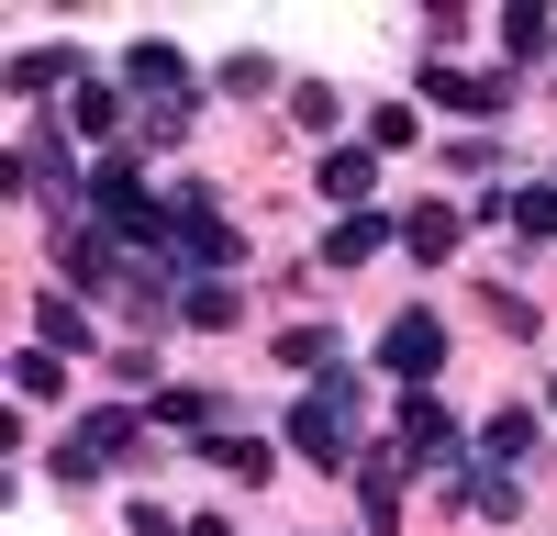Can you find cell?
Here are the masks:
<instances>
[{
    "label": "cell",
    "instance_id": "obj_1",
    "mask_svg": "<svg viewBox=\"0 0 557 536\" xmlns=\"http://www.w3.org/2000/svg\"><path fill=\"white\" fill-rule=\"evenodd\" d=\"M123 78H134V123H146L157 134V146H168V134H190V57H178V45H123Z\"/></svg>",
    "mask_w": 557,
    "mask_h": 536
},
{
    "label": "cell",
    "instance_id": "obj_2",
    "mask_svg": "<svg viewBox=\"0 0 557 536\" xmlns=\"http://www.w3.org/2000/svg\"><path fill=\"white\" fill-rule=\"evenodd\" d=\"M357 414H368V402L301 391V402H290V436H278V447H301V470H357Z\"/></svg>",
    "mask_w": 557,
    "mask_h": 536
},
{
    "label": "cell",
    "instance_id": "obj_3",
    "mask_svg": "<svg viewBox=\"0 0 557 536\" xmlns=\"http://www.w3.org/2000/svg\"><path fill=\"white\" fill-rule=\"evenodd\" d=\"M134 459H146V414L112 402V414H78V436L57 447V480H101V470H134Z\"/></svg>",
    "mask_w": 557,
    "mask_h": 536
},
{
    "label": "cell",
    "instance_id": "obj_4",
    "mask_svg": "<svg viewBox=\"0 0 557 536\" xmlns=\"http://www.w3.org/2000/svg\"><path fill=\"white\" fill-rule=\"evenodd\" d=\"M391 459L401 470H435V459H457V414L435 391H401V414H391Z\"/></svg>",
    "mask_w": 557,
    "mask_h": 536
},
{
    "label": "cell",
    "instance_id": "obj_5",
    "mask_svg": "<svg viewBox=\"0 0 557 536\" xmlns=\"http://www.w3.org/2000/svg\"><path fill=\"white\" fill-rule=\"evenodd\" d=\"M380 369H391L401 391H424V380L446 369V325H435V313H391V336H380Z\"/></svg>",
    "mask_w": 557,
    "mask_h": 536
},
{
    "label": "cell",
    "instance_id": "obj_6",
    "mask_svg": "<svg viewBox=\"0 0 557 536\" xmlns=\"http://www.w3.org/2000/svg\"><path fill=\"white\" fill-rule=\"evenodd\" d=\"M424 89H435L446 112H480V123H502V112L524 101V78H513V68H424Z\"/></svg>",
    "mask_w": 557,
    "mask_h": 536
},
{
    "label": "cell",
    "instance_id": "obj_7",
    "mask_svg": "<svg viewBox=\"0 0 557 536\" xmlns=\"http://www.w3.org/2000/svg\"><path fill=\"white\" fill-rule=\"evenodd\" d=\"M312 191L335 202V212H368V191H380V146H323V168H312Z\"/></svg>",
    "mask_w": 557,
    "mask_h": 536
},
{
    "label": "cell",
    "instance_id": "obj_8",
    "mask_svg": "<svg viewBox=\"0 0 557 536\" xmlns=\"http://www.w3.org/2000/svg\"><path fill=\"white\" fill-rule=\"evenodd\" d=\"M446 491H457V503H469V514H491V525H513V514H524V491H513V470H491V459H469V470H457Z\"/></svg>",
    "mask_w": 557,
    "mask_h": 536
},
{
    "label": "cell",
    "instance_id": "obj_9",
    "mask_svg": "<svg viewBox=\"0 0 557 536\" xmlns=\"http://www.w3.org/2000/svg\"><path fill=\"white\" fill-rule=\"evenodd\" d=\"M146 414H157V425H168V436H212V425H223V402H212V391H201V380H168V391H157V402H146Z\"/></svg>",
    "mask_w": 557,
    "mask_h": 536
},
{
    "label": "cell",
    "instance_id": "obj_10",
    "mask_svg": "<svg viewBox=\"0 0 557 536\" xmlns=\"http://www.w3.org/2000/svg\"><path fill=\"white\" fill-rule=\"evenodd\" d=\"M380 246H391V212H346L335 235H323V268H368Z\"/></svg>",
    "mask_w": 557,
    "mask_h": 536
},
{
    "label": "cell",
    "instance_id": "obj_11",
    "mask_svg": "<svg viewBox=\"0 0 557 536\" xmlns=\"http://www.w3.org/2000/svg\"><path fill=\"white\" fill-rule=\"evenodd\" d=\"M480 459H491V470H535V459H546V447H535V414H491V425H480Z\"/></svg>",
    "mask_w": 557,
    "mask_h": 536
},
{
    "label": "cell",
    "instance_id": "obj_12",
    "mask_svg": "<svg viewBox=\"0 0 557 536\" xmlns=\"http://www.w3.org/2000/svg\"><path fill=\"white\" fill-rule=\"evenodd\" d=\"M357 514L380 525V536L401 525V459H357Z\"/></svg>",
    "mask_w": 557,
    "mask_h": 536
},
{
    "label": "cell",
    "instance_id": "obj_13",
    "mask_svg": "<svg viewBox=\"0 0 557 536\" xmlns=\"http://www.w3.org/2000/svg\"><path fill=\"white\" fill-rule=\"evenodd\" d=\"M67 123L89 134V146H112V123H123V89H112V78H78V89H67Z\"/></svg>",
    "mask_w": 557,
    "mask_h": 536
},
{
    "label": "cell",
    "instance_id": "obj_14",
    "mask_svg": "<svg viewBox=\"0 0 557 536\" xmlns=\"http://www.w3.org/2000/svg\"><path fill=\"white\" fill-rule=\"evenodd\" d=\"M278 357H290V380H323V369L346 357V336H335V325H290V336H278Z\"/></svg>",
    "mask_w": 557,
    "mask_h": 536
},
{
    "label": "cell",
    "instance_id": "obj_15",
    "mask_svg": "<svg viewBox=\"0 0 557 536\" xmlns=\"http://www.w3.org/2000/svg\"><path fill=\"white\" fill-rule=\"evenodd\" d=\"M401 246L424 257V268H446V257H457V212H446V202H424V212H401Z\"/></svg>",
    "mask_w": 557,
    "mask_h": 536
},
{
    "label": "cell",
    "instance_id": "obj_16",
    "mask_svg": "<svg viewBox=\"0 0 557 536\" xmlns=\"http://www.w3.org/2000/svg\"><path fill=\"white\" fill-rule=\"evenodd\" d=\"M546 45H557V23L535 12V0H513V12H502V57H513V68H535Z\"/></svg>",
    "mask_w": 557,
    "mask_h": 536
},
{
    "label": "cell",
    "instance_id": "obj_17",
    "mask_svg": "<svg viewBox=\"0 0 557 536\" xmlns=\"http://www.w3.org/2000/svg\"><path fill=\"white\" fill-rule=\"evenodd\" d=\"M502 223H513L524 246H546V235H557V179H535V191H513V202H502Z\"/></svg>",
    "mask_w": 557,
    "mask_h": 536
},
{
    "label": "cell",
    "instance_id": "obj_18",
    "mask_svg": "<svg viewBox=\"0 0 557 536\" xmlns=\"http://www.w3.org/2000/svg\"><path fill=\"white\" fill-rule=\"evenodd\" d=\"M178 313H190V325H212V336H223V325H235V313H246V291H235V280H190V291H178Z\"/></svg>",
    "mask_w": 557,
    "mask_h": 536
},
{
    "label": "cell",
    "instance_id": "obj_19",
    "mask_svg": "<svg viewBox=\"0 0 557 536\" xmlns=\"http://www.w3.org/2000/svg\"><path fill=\"white\" fill-rule=\"evenodd\" d=\"M57 78H78L67 45H23V57H12V89H23V101H34V89H57Z\"/></svg>",
    "mask_w": 557,
    "mask_h": 536
},
{
    "label": "cell",
    "instance_id": "obj_20",
    "mask_svg": "<svg viewBox=\"0 0 557 536\" xmlns=\"http://www.w3.org/2000/svg\"><path fill=\"white\" fill-rule=\"evenodd\" d=\"M34 336H45V346H89V313H78L67 291H45V302H34Z\"/></svg>",
    "mask_w": 557,
    "mask_h": 536
},
{
    "label": "cell",
    "instance_id": "obj_21",
    "mask_svg": "<svg viewBox=\"0 0 557 536\" xmlns=\"http://www.w3.org/2000/svg\"><path fill=\"white\" fill-rule=\"evenodd\" d=\"M57 391H67V369H57L45 346H23V357H12V402H57Z\"/></svg>",
    "mask_w": 557,
    "mask_h": 536
},
{
    "label": "cell",
    "instance_id": "obj_22",
    "mask_svg": "<svg viewBox=\"0 0 557 536\" xmlns=\"http://www.w3.org/2000/svg\"><path fill=\"white\" fill-rule=\"evenodd\" d=\"M201 459H223L235 480H268V470H278V447H268V436H223V447H201Z\"/></svg>",
    "mask_w": 557,
    "mask_h": 536
},
{
    "label": "cell",
    "instance_id": "obj_23",
    "mask_svg": "<svg viewBox=\"0 0 557 536\" xmlns=\"http://www.w3.org/2000/svg\"><path fill=\"white\" fill-rule=\"evenodd\" d=\"M290 112H301V134H335V123H346V101H335L323 78H301V89H290Z\"/></svg>",
    "mask_w": 557,
    "mask_h": 536
},
{
    "label": "cell",
    "instance_id": "obj_24",
    "mask_svg": "<svg viewBox=\"0 0 557 536\" xmlns=\"http://www.w3.org/2000/svg\"><path fill=\"white\" fill-rule=\"evenodd\" d=\"M412 134H424V123H412L401 101H380V112H368V146H380V157H401V146H412Z\"/></svg>",
    "mask_w": 557,
    "mask_h": 536
},
{
    "label": "cell",
    "instance_id": "obj_25",
    "mask_svg": "<svg viewBox=\"0 0 557 536\" xmlns=\"http://www.w3.org/2000/svg\"><path fill=\"white\" fill-rule=\"evenodd\" d=\"M480 313H491L502 336H535V302H524V291H480Z\"/></svg>",
    "mask_w": 557,
    "mask_h": 536
},
{
    "label": "cell",
    "instance_id": "obj_26",
    "mask_svg": "<svg viewBox=\"0 0 557 536\" xmlns=\"http://www.w3.org/2000/svg\"><path fill=\"white\" fill-rule=\"evenodd\" d=\"M223 89H235V101H257V89H278V68H268V57H223Z\"/></svg>",
    "mask_w": 557,
    "mask_h": 536
},
{
    "label": "cell",
    "instance_id": "obj_27",
    "mask_svg": "<svg viewBox=\"0 0 557 536\" xmlns=\"http://www.w3.org/2000/svg\"><path fill=\"white\" fill-rule=\"evenodd\" d=\"M190 536H235V525H223V514H201V525H190Z\"/></svg>",
    "mask_w": 557,
    "mask_h": 536
},
{
    "label": "cell",
    "instance_id": "obj_28",
    "mask_svg": "<svg viewBox=\"0 0 557 536\" xmlns=\"http://www.w3.org/2000/svg\"><path fill=\"white\" fill-rule=\"evenodd\" d=\"M546 414H557V380H546Z\"/></svg>",
    "mask_w": 557,
    "mask_h": 536
}]
</instances>
